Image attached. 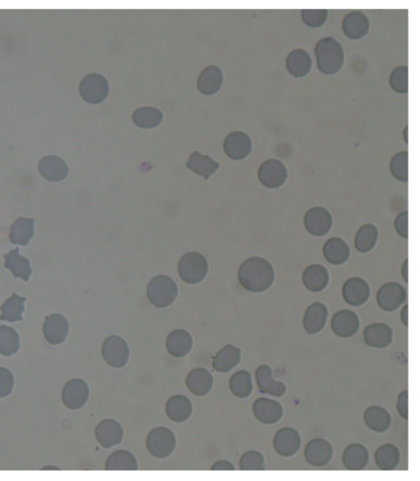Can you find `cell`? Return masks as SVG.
I'll list each match as a JSON object with an SVG mask.
<instances>
[{"label":"cell","mask_w":420,"mask_h":481,"mask_svg":"<svg viewBox=\"0 0 420 481\" xmlns=\"http://www.w3.org/2000/svg\"><path fill=\"white\" fill-rule=\"evenodd\" d=\"M238 279L245 289L251 293H263L273 284V267L262 257H252L240 266Z\"/></svg>","instance_id":"1"},{"label":"cell","mask_w":420,"mask_h":481,"mask_svg":"<svg viewBox=\"0 0 420 481\" xmlns=\"http://www.w3.org/2000/svg\"><path fill=\"white\" fill-rule=\"evenodd\" d=\"M318 69L323 74L333 75L344 65L345 53L341 44L332 37H325L316 46Z\"/></svg>","instance_id":"2"},{"label":"cell","mask_w":420,"mask_h":481,"mask_svg":"<svg viewBox=\"0 0 420 481\" xmlns=\"http://www.w3.org/2000/svg\"><path fill=\"white\" fill-rule=\"evenodd\" d=\"M177 286L170 277L158 275L149 282L147 296L149 302L158 308L170 307L177 298Z\"/></svg>","instance_id":"3"},{"label":"cell","mask_w":420,"mask_h":481,"mask_svg":"<svg viewBox=\"0 0 420 481\" xmlns=\"http://www.w3.org/2000/svg\"><path fill=\"white\" fill-rule=\"evenodd\" d=\"M209 270L205 257L198 252L183 256L178 263V273L187 284H196L205 278Z\"/></svg>","instance_id":"4"},{"label":"cell","mask_w":420,"mask_h":481,"mask_svg":"<svg viewBox=\"0 0 420 481\" xmlns=\"http://www.w3.org/2000/svg\"><path fill=\"white\" fill-rule=\"evenodd\" d=\"M176 437L166 427H157L147 436V447L149 453L154 458L163 459L172 455L176 448Z\"/></svg>","instance_id":"5"},{"label":"cell","mask_w":420,"mask_h":481,"mask_svg":"<svg viewBox=\"0 0 420 481\" xmlns=\"http://www.w3.org/2000/svg\"><path fill=\"white\" fill-rule=\"evenodd\" d=\"M79 91L81 98L88 103L91 105L102 103L109 95V82L102 75L90 74L81 80Z\"/></svg>","instance_id":"6"},{"label":"cell","mask_w":420,"mask_h":481,"mask_svg":"<svg viewBox=\"0 0 420 481\" xmlns=\"http://www.w3.org/2000/svg\"><path fill=\"white\" fill-rule=\"evenodd\" d=\"M102 357L109 366L123 368L127 365L130 357L128 344L123 338L112 335L104 340L102 345Z\"/></svg>","instance_id":"7"},{"label":"cell","mask_w":420,"mask_h":481,"mask_svg":"<svg viewBox=\"0 0 420 481\" xmlns=\"http://www.w3.org/2000/svg\"><path fill=\"white\" fill-rule=\"evenodd\" d=\"M90 390L88 383L81 378L67 382L62 392V400L70 410H79L88 402Z\"/></svg>","instance_id":"8"},{"label":"cell","mask_w":420,"mask_h":481,"mask_svg":"<svg viewBox=\"0 0 420 481\" xmlns=\"http://www.w3.org/2000/svg\"><path fill=\"white\" fill-rule=\"evenodd\" d=\"M259 182L264 187L275 189L282 187L287 178V170L285 164L276 159L264 162L259 169Z\"/></svg>","instance_id":"9"},{"label":"cell","mask_w":420,"mask_h":481,"mask_svg":"<svg viewBox=\"0 0 420 481\" xmlns=\"http://www.w3.org/2000/svg\"><path fill=\"white\" fill-rule=\"evenodd\" d=\"M407 299V291L398 283H388L381 286L377 294V302L385 312H394Z\"/></svg>","instance_id":"10"},{"label":"cell","mask_w":420,"mask_h":481,"mask_svg":"<svg viewBox=\"0 0 420 481\" xmlns=\"http://www.w3.org/2000/svg\"><path fill=\"white\" fill-rule=\"evenodd\" d=\"M304 225L311 235L316 237L325 236L332 228V218L326 209L313 207L306 213Z\"/></svg>","instance_id":"11"},{"label":"cell","mask_w":420,"mask_h":481,"mask_svg":"<svg viewBox=\"0 0 420 481\" xmlns=\"http://www.w3.org/2000/svg\"><path fill=\"white\" fill-rule=\"evenodd\" d=\"M123 435L122 426L113 419L101 421L95 428L96 440L104 449H111L122 443Z\"/></svg>","instance_id":"12"},{"label":"cell","mask_w":420,"mask_h":481,"mask_svg":"<svg viewBox=\"0 0 420 481\" xmlns=\"http://www.w3.org/2000/svg\"><path fill=\"white\" fill-rule=\"evenodd\" d=\"M302 445L300 434L291 427H285L278 431L274 437L273 446L275 451L280 456H292L295 455Z\"/></svg>","instance_id":"13"},{"label":"cell","mask_w":420,"mask_h":481,"mask_svg":"<svg viewBox=\"0 0 420 481\" xmlns=\"http://www.w3.org/2000/svg\"><path fill=\"white\" fill-rule=\"evenodd\" d=\"M43 332L48 343L60 345L65 341L69 335V322L62 315H50L46 319Z\"/></svg>","instance_id":"14"},{"label":"cell","mask_w":420,"mask_h":481,"mask_svg":"<svg viewBox=\"0 0 420 481\" xmlns=\"http://www.w3.org/2000/svg\"><path fill=\"white\" fill-rule=\"evenodd\" d=\"M253 412L255 418L265 425H273L282 419L283 408L277 401L260 397L254 402Z\"/></svg>","instance_id":"15"},{"label":"cell","mask_w":420,"mask_h":481,"mask_svg":"<svg viewBox=\"0 0 420 481\" xmlns=\"http://www.w3.org/2000/svg\"><path fill=\"white\" fill-rule=\"evenodd\" d=\"M224 152L228 157L234 160L244 159L252 150V142L249 136L243 132H233L225 139Z\"/></svg>","instance_id":"16"},{"label":"cell","mask_w":420,"mask_h":481,"mask_svg":"<svg viewBox=\"0 0 420 481\" xmlns=\"http://www.w3.org/2000/svg\"><path fill=\"white\" fill-rule=\"evenodd\" d=\"M332 329L340 338H351L358 331L360 320L356 314L350 310H342L332 319Z\"/></svg>","instance_id":"17"},{"label":"cell","mask_w":420,"mask_h":481,"mask_svg":"<svg viewBox=\"0 0 420 481\" xmlns=\"http://www.w3.org/2000/svg\"><path fill=\"white\" fill-rule=\"evenodd\" d=\"M38 168L41 176L50 182L62 181L69 173L65 160L56 155H47L42 158Z\"/></svg>","instance_id":"18"},{"label":"cell","mask_w":420,"mask_h":481,"mask_svg":"<svg viewBox=\"0 0 420 481\" xmlns=\"http://www.w3.org/2000/svg\"><path fill=\"white\" fill-rule=\"evenodd\" d=\"M333 456V449L330 442L323 439L313 440L306 446L305 458L309 464L316 468L326 466Z\"/></svg>","instance_id":"19"},{"label":"cell","mask_w":420,"mask_h":481,"mask_svg":"<svg viewBox=\"0 0 420 481\" xmlns=\"http://www.w3.org/2000/svg\"><path fill=\"white\" fill-rule=\"evenodd\" d=\"M342 296L346 303L353 307H360L370 298V286L365 280L360 278L350 279L342 288Z\"/></svg>","instance_id":"20"},{"label":"cell","mask_w":420,"mask_h":481,"mask_svg":"<svg viewBox=\"0 0 420 481\" xmlns=\"http://www.w3.org/2000/svg\"><path fill=\"white\" fill-rule=\"evenodd\" d=\"M257 386L260 392L267 393L273 397H283L287 392V387L281 381L274 380L272 369L264 365L257 368L255 371Z\"/></svg>","instance_id":"21"},{"label":"cell","mask_w":420,"mask_h":481,"mask_svg":"<svg viewBox=\"0 0 420 481\" xmlns=\"http://www.w3.org/2000/svg\"><path fill=\"white\" fill-rule=\"evenodd\" d=\"M186 385L188 390L197 397L205 396L214 386V378L211 373L204 368H196L187 377Z\"/></svg>","instance_id":"22"},{"label":"cell","mask_w":420,"mask_h":481,"mask_svg":"<svg viewBox=\"0 0 420 481\" xmlns=\"http://www.w3.org/2000/svg\"><path fill=\"white\" fill-rule=\"evenodd\" d=\"M370 27L368 18L360 11L347 14L342 22V30L345 35L353 40H360L365 37L370 31Z\"/></svg>","instance_id":"23"},{"label":"cell","mask_w":420,"mask_h":481,"mask_svg":"<svg viewBox=\"0 0 420 481\" xmlns=\"http://www.w3.org/2000/svg\"><path fill=\"white\" fill-rule=\"evenodd\" d=\"M193 339L189 332L184 329H176L170 334L166 340L168 352L176 358L187 356L191 351Z\"/></svg>","instance_id":"24"},{"label":"cell","mask_w":420,"mask_h":481,"mask_svg":"<svg viewBox=\"0 0 420 481\" xmlns=\"http://www.w3.org/2000/svg\"><path fill=\"white\" fill-rule=\"evenodd\" d=\"M365 341L368 346L385 348L393 343V331L388 325L378 323L370 325L365 329Z\"/></svg>","instance_id":"25"},{"label":"cell","mask_w":420,"mask_h":481,"mask_svg":"<svg viewBox=\"0 0 420 481\" xmlns=\"http://www.w3.org/2000/svg\"><path fill=\"white\" fill-rule=\"evenodd\" d=\"M328 317L325 305L316 303L306 310L303 319L304 328L309 334L320 333L325 328Z\"/></svg>","instance_id":"26"},{"label":"cell","mask_w":420,"mask_h":481,"mask_svg":"<svg viewBox=\"0 0 420 481\" xmlns=\"http://www.w3.org/2000/svg\"><path fill=\"white\" fill-rule=\"evenodd\" d=\"M224 82V75L219 67L211 65L203 70L198 79V89L202 94L212 95L218 92Z\"/></svg>","instance_id":"27"},{"label":"cell","mask_w":420,"mask_h":481,"mask_svg":"<svg viewBox=\"0 0 420 481\" xmlns=\"http://www.w3.org/2000/svg\"><path fill=\"white\" fill-rule=\"evenodd\" d=\"M166 414L177 423H182L189 419L192 414L193 407L189 398L184 395H175L166 403Z\"/></svg>","instance_id":"28"},{"label":"cell","mask_w":420,"mask_h":481,"mask_svg":"<svg viewBox=\"0 0 420 481\" xmlns=\"http://www.w3.org/2000/svg\"><path fill=\"white\" fill-rule=\"evenodd\" d=\"M286 66L289 74L293 77H306L312 69L311 57L306 51L297 48L289 53Z\"/></svg>","instance_id":"29"},{"label":"cell","mask_w":420,"mask_h":481,"mask_svg":"<svg viewBox=\"0 0 420 481\" xmlns=\"http://www.w3.org/2000/svg\"><path fill=\"white\" fill-rule=\"evenodd\" d=\"M241 358V349L234 345L228 344L217 353L214 358L213 367L216 371L228 373L238 365Z\"/></svg>","instance_id":"30"},{"label":"cell","mask_w":420,"mask_h":481,"mask_svg":"<svg viewBox=\"0 0 420 481\" xmlns=\"http://www.w3.org/2000/svg\"><path fill=\"white\" fill-rule=\"evenodd\" d=\"M342 461L349 470H364L369 463V451L364 445L352 444L344 451Z\"/></svg>","instance_id":"31"},{"label":"cell","mask_w":420,"mask_h":481,"mask_svg":"<svg viewBox=\"0 0 420 481\" xmlns=\"http://www.w3.org/2000/svg\"><path fill=\"white\" fill-rule=\"evenodd\" d=\"M323 256L332 265L344 264L350 257L349 246L341 238H330L323 246Z\"/></svg>","instance_id":"32"},{"label":"cell","mask_w":420,"mask_h":481,"mask_svg":"<svg viewBox=\"0 0 420 481\" xmlns=\"http://www.w3.org/2000/svg\"><path fill=\"white\" fill-rule=\"evenodd\" d=\"M303 284L306 288L313 293L325 289L330 280L327 270L320 265L307 267L303 274Z\"/></svg>","instance_id":"33"},{"label":"cell","mask_w":420,"mask_h":481,"mask_svg":"<svg viewBox=\"0 0 420 481\" xmlns=\"http://www.w3.org/2000/svg\"><path fill=\"white\" fill-rule=\"evenodd\" d=\"M4 258L6 259L4 267L11 270L15 278H20L26 282L30 279L32 273L30 261L19 254L18 249L4 255Z\"/></svg>","instance_id":"34"},{"label":"cell","mask_w":420,"mask_h":481,"mask_svg":"<svg viewBox=\"0 0 420 481\" xmlns=\"http://www.w3.org/2000/svg\"><path fill=\"white\" fill-rule=\"evenodd\" d=\"M364 419L367 426L378 433H384L392 423L389 412L379 406H372L366 410Z\"/></svg>","instance_id":"35"},{"label":"cell","mask_w":420,"mask_h":481,"mask_svg":"<svg viewBox=\"0 0 420 481\" xmlns=\"http://www.w3.org/2000/svg\"><path fill=\"white\" fill-rule=\"evenodd\" d=\"M33 218H19L11 226V232L9 233V239L12 244L21 246H27L34 236Z\"/></svg>","instance_id":"36"},{"label":"cell","mask_w":420,"mask_h":481,"mask_svg":"<svg viewBox=\"0 0 420 481\" xmlns=\"http://www.w3.org/2000/svg\"><path fill=\"white\" fill-rule=\"evenodd\" d=\"M187 166L191 171L201 175L207 180L218 170L219 164L215 162L209 155H203L196 152L191 154Z\"/></svg>","instance_id":"37"},{"label":"cell","mask_w":420,"mask_h":481,"mask_svg":"<svg viewBox=\"0 0 420 481\" xmlns=\"http://www.w3.org/2000/svg\"><path fill=\"white\" fill-rule=\"evenodd\" d=\"M138 464L135 456L126 450L114 452L105 464L106 470H137Z\"/></svg>","instance_id":"38"},{"label":"cell","mask_w":420,"mask_h":481,"mask_svg":"<svg viewBox=\"0 0 420 481\" xmlns=\"http://www.w3.org/2000/svg\"><path fill=\"white\" fill-rule=\"evenodd\" d=\"M374 458L380 470H393L400 463V451L393 444H384L376 451Z\"/></svg>","instance_id":"39"},{"label":"cell","mask_w":420,"mask_h":481,"mask_svg":"<svg viewBox=\"0 0 420 481\" xmlns=\"http://www.w3.org/2000/svg\"><path fill=\"white\" fill-rule=\"evenodd\" d=\"M27 298L13 294L11 298L6 300L0 310H1L2 315L0 319L6 320L8 322H22V313L25 312V303Z\"/></svg>","instance_id":"40"},{"label":"cell","mask_w":420,"mask_h":481,"mask_svg":"<svg viewBox=\"0 0 420 481\" xmlns=\"http://www.w3.org/2000/svg\"><path fill=\"white\" fill-rule=\"evenodd\" d=\"M163 115L161 110L154 107H143L134 112L133 119L139 128L149 129L161 124Z\"/></svg>","instance_id":"41"},{"label":"cell","mask_w":420,"mask_h":481,"mask_svg":"<svg viewBox=\"0 0 420 481\" xmlns=\"http://www.w3.org/2000/svg\"><path fill=\"white\" fill-rule=\"evenodd\" d=\"M20 349V337L12 327L3 325L0 327V354L11 357L18 353Z\"/></svg>","instance_id":"42"},{"label":"cell","mask_w":420,"mask_h":481,"mask_svg":"<svg viewBox=\"0 0 420 481\" xmlns=\"http://www.w3.org/2000/svg\"><path fill=\"white\" fill-rule=\"evenodd\" d=\"M379 232L377 228L368 223L362 226L355 236V246L361 253H367L374 249L378 241Z\"/></svg>","instance_id":"43"},{"label":"cell","mask_w":420,"mask_h":481,"mask_svg":"<svg viewBox=\"0 0 420 481\" xmlns=\"http://www.w3.org/2000/svg\"><path fill=\"white\" fill-rule=\"evenodd\" d=\"M229 387L236 397H248L253 391V382L250 374L246 371L235 373L230 378Z\"/></svg>","instance_id":"44"},{"label":"cell","mask_w":420,"mask_h":481,"mask_svg":"<svg viewBox=\"0 0 420 481\" xmlns=\"http://www.w3.org/2000/svg\"><path fill=\"white\" fill-rule=\"evenodd\" d=\"M390 169L395 179L400 182H408V152H402L394 155Z\"/></svg>","instance_id":"45"},{"label":"cell","mask_w":420,"mask_h":481,"mask_svg":"<svg viewBox=\"0 0 420 481\" xmlns=\"http://www.w3.org/2000/svg\"><path fill=\"white\" fill-rule=\"evenodd\" d=\"M241 470H264V456L257 451H248L240 459Z\"/></svg>","instance_id":"46"},{"label":"cell","mask_w":420,"mask_h":481,"mask_svg":"<svg viewBox=\"0 0 420 481\" xmlns=\"http://www.w3.org/2000/svg\"><path fill=\"white\" fill-rule=\"evenodd\" d=\"M390 85L395 92L405 94L408 92V67H398L391 74Z\"/></svg>","instance_id":"47"},{"label":"cell","mask_w":420,"mask_h":481,"mask_svg":"<svg viewBox=\"0 0 420 481\" xmlns=\"http://www.w3.org/2000/svg\"><path fill=\"white\" fill-rule=\"evenodd\" d=\"M302 20L307 26L317 28L325 24L327 18V11H303L302 13Z\"/></svg>","instance_id":"48"},{"label":"cell","mask_w":420,"mask_h":481,"mask_svg":"<svg viewBox=\"0 0 420 481\" xmlns=\"http://www.w3.org/2000/svg\"><path fill=\"white\" fill-rule=\"evenodd\" d=\"M14 387L13 373L7 368L0 367V398L11 395Z\"/></svg>","instance_id":"49"},{"label":"cell","mask_w":420,"mask_h":481,"mask_svg":"<svg viewBox=\"0 0 420 481\" xmlns=\"http://www.w3.org/2000/svg\"><path fill=\"white\" fill-rule=\"evenodd\" d=\"M395 228L400 236L408 238V212L400 213L395 218Z\"/></svg>","instance_id":"50"},{"label":"cell","mask_w":420,"mask_h":481,"mask_svg":"<svg viewBox=\"0 0 420 481\" xmlns=\"http://www.w3.org/2000/svg\"><path fill=\"white\" fill-rule=\"evenodd\" d=\"M398 411L400 416L408 420V392L404 391L398 397Z\"/></svg>","instance_id":"51"},{"label":"cell","mask_w":420,"mask_h":481,"mask_svg":"<svg viewBox=\"0 0 420 481\" xmlns=\"http://www.w3.org/2000/svg\"><path fill=\"white\" fill-rule=\"evenodd\" d=\"M212 470H235L234 466L229 461L221 460L217 461L211 468Z\"/></svg>","instance_id":"52"},{"label":"cell","mask_w":420,"mask_h":481,"mask_svg":"<svg viewBox=\"0 0 420 481\" xmlns=\"http://www.w3.org/2000/svg\"><path fill=\"white\" fill-rule=\"evenodd\" d=\"M400 318L405 327H408V305H405L400 313Z\"/></svg>","instance_id":"53"},{"label":"cell","mask_w":420,"mask_h":481,"mask_svg":"<svg viewBox=\"0 0 420 481\" xmlns=\"http://www.w3.org/2000/svg\"><path fill=\"white\" fill-rule=\"evenodd\" d=\"M404 280L408 283V260H405L402 270Z\"/></svg>","instance_id":"54"},{"label":"cell","mask_w":420,"mask_h":481,"mask_svg":"<svg viewBox=\"0 0 420 481\" xmlns=\"http://www.w3.org/2000/svg\"><path fill=\"white\" fill-rule=\"evenodd\" d=\"M404 138L405 143L408 144V128L405 129Z\"/></svg>","instance_id":"55"},{"label":"cell","mask_w":420,"mask_h":481,"mask_svg":"<svg viewBox=\"0 0 420 481\" xmlns=\"http://www.w3.org/2000/svg\"><path fill=\"white\" fill-rule=\"evenodd\" d=\"M41 470H60V468H55V466H46V468H42Z\"/></svg>","instance_id":"56"}]
</instances>
